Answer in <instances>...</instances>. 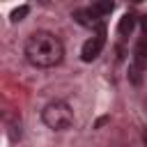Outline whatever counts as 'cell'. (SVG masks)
<instances>
[{
  "label": "cell",
  "mask_w": 147,
  "mask_h": 147,
  "mask_svg": "<svg viewBox=\"0 0 147 147\" xmlns=\"http://www.w3.org/2000/svg\"><path fill=\"white\" fill-rule=\"evenodd\" d=\"M145 108H147V103H145Z\"/></svg>",
  "instance_id": "11"
},
{
  "label": "cell",
  "mask_w": 147,
  "mask_h": 147,
  "mask_svg": "<svg viewBox=\"0 0 147 147\" xmlns=\"http://www.w3.org/2000/svg\"><path fill=\"white\" fill-rule=\"evenodd\" d=\"M133 64L140 67V69L147 67V37L138 41V46H136V51H133Z\"/></svg>",
  "instance_id": "5"
},
{
  "label": "cell",
  "mask_w": 147,
  "mask_h": 147,
  "mask_svg": "<svg viewBox=\"0 0 147 147\" xmlns=\"http://www.w3.org/2000/svg\"><path fill=\"white\" fill-rule=\"evenodd\" d=\"M41 122L53 131H64L74 124V110L67 101H60V99L48 101L41 108Z\"/></svg>",
  "instance_id": "2"
},
{
  "label": "cell",
  "mask_w": 147,
  "mask_h": 147,
  "mask_svg": "<svg viewBox=\"0 0 147 147\" xmlns=\"http://www.w3.org/2000/svg\"><path fill=\"white\" fill-rule=\"evenodd\" d=\"M103 46H106V34H94V37H90V39L83 44V48H80V57H83V62H92V60H96V57L101 55Z\"/></svg>",
  "instance_id": "4"
},
{
  "label": "cell",
  "mask_w": 147,
  "mask_h": 147,
  "mask_svg": "<svg viewBox=\"0 0 147 147\" xmlns=\"http://www.w3.org/2000/svg\"><path fill=\"white\" fill-rule=\"evenodd\" d=\"M92 9H94L99 16H106V14H110V11L115 9V2H110V0H103V2H94V5H92Z\"/></svg>",
  "instance_id": "7"
},
{
  "label": "cell",
  "mask_w": 147,
  "mask_h": 147,
  "mask_svg": "<svg viewBox=\"0 0 147 147\" xmlns=\"http://www.w3.org/2000/svg\"><path fill=\"white\" fill-rule=\"evenodd\" d=\"M28 14H30V7H28V5H21V7H16V9L11 11V23H18V21H23Z\"/></svg>",
  "instance_id": "8"
},
{
  "label": "cell",
  "mask_w": 147,
  "mask_h": 147,
  "mask_svg": "<svg viewBox=\"0 0 147 147\" xmlns=\"http://www.w3.org/2000/svg\"><path fill=\"white\" fill-rule=\"evenodd\" d=\"M74 21L96 34H106V25H103V18L92 9V7H80V9H74Z\"/></svg>",
  "instance_id": "3"
},
{
  "label": "cell",
  "mask_w": 147,
  "mask_h": 147,
  "mask_svg": "<svg viewBox=\"0 0 147 147\" xmlns=\"http://www.w3.org/2000/svg\"><path fill=\"white\" fill-rule=\"evenodd\" d=\"M133 28H136V16H133V14H124V16L119 18L117 32H119L122 37H126V34H131V32H133Z\"/></svg>",
  "instance_id": "6"
},
{
  "label": "cell",
  "mask_w": 147,
  "mask_h": 147,
  "mask_svg": "<svg viewBox=\"0 0 147 147\" xmlns=\"http://www.w3.org/2000/svg\"><path fill=\"white\" fill-rule=\"evenodd\" d=\"M142 140H145V145H147V131H142Z\"/></svg>",
  "instance_id": "10"
},
{
  "label": "cell",
  "mask_w": 147,
  "mask_h": 147,
  "mask_svg": "<svg viewBox=\"0 0 147 147\" xmlns=\"http://www.w3.org/2000/svg\"><path fill=\"white\" fill-rule=\"evenodd\" d=\"M140 23H142V32H145V37H147V14L140 16Z\"/></svg>",
  "instance_id": "9"
},
{
  "label": "cell",
  "mask_w": 147,
  "mask_h": 147,
  "mask_svg": "<svg viewBox=\"0 0 147 147\" xmlns=\"http://www.w3.org/2000/svg\"><path fill=\"white\" fill-rule=\"evenodd\" d=\"M23 55L37 69H53L64 57V44L57 34H53L48 30H37L25 39Z\"/></svg>",
  "instance_id": "1"
}]
</instances>
